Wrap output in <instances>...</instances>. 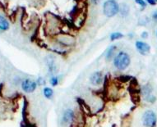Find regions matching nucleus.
Returning a JSON list of instances; mask_svg holds the SVG:
<instances>
[{"instance_id":"f257e3e1","label":"nucleus","mask_w":157,"mask_h":127,"mask_svg":"<svg viewBox=\"0 0 157 127\" xmlns=\"http://www.w3.org/2000/svg\"><path fill=\"white\" fill-rule=\"evenodd\" d=\"M130 64V57L128 54L120 52L113 59V65L119 70H125Z\"/></svg>"},{"instance_id":"f03ea898","label":"nucleus","mask_w":157,"mask_h":127,"mask_svg":"<svg viewBox=\"0 0 157 127\" xmlns=\"http://www.w3.org/2000/svg\"><path fill=\"white\" fill-rule=\"evenodd\" d=\"M103 10L105 15L112 17L119 13V6L115 0H108L104 3Z\"/></svg>"},{"instance_id":"7ed1b4c3","label":"nucleus","mask_w":157,"mask_h":127,"mask_svg":"<svg viewBox=\"0 0 157 127\" xmlns=\"http://www.w3.org/2000/svg\"><path fill=\"white\" fill-rule=\"evenodd\" d=\"M156 115L151 110H148L145 112L142 117V121L145 126L154 127L156 124Z\"/></svg>"},{"instance_id":"20e7f679","label":"nucleus","mask_w":157,"mask_h":127,"mask_svg":"<svg viewBox=\"0 0 157 127\" xmlns=\"http://www.w3.org/2000/svg\"><path fill=\"white\" fill-rule=\"evenodd\" d=\"M36 87H37V82L34 81L32 80L26 79L24 80L21 83V88L27 94H30V93L35 91Z\"/></svg>"},{"instance_id":"39448f33","label":"nucleus","mask_w":157,"mask_h":127,"mask_svg":"<svg viewBox=\"0 0 157 127\" xmlns=\"http://www.w3.org/2000/svg\"><path fill=\"white\" fill-rule=\"evenodd\" d=\"M136 48L142 55H147L149 54L150 50H151V47L149 44L145 42H142V41H136Z\"/></svg>"},{"instance_id":"423d86ee","label":"nucleus","mask_w":157,"mask_h":127,"mask_svg":"<svg viewBox=\"0 0 157 127\" xmlns=\"http://www.w3.org/2000/svg\"><path fill=\"white\" fill-rule=\"evenodd\" d=\"M90 83L93 85H100L103 81V75L101 71H96L91 75L90 78Z\"/></svg>"},{"instance_id":"0eeeda50","label":"nucleus","mask_w":157,"mask_h":127,"mask_svg":"<svg viewBox=\"0 0 157 127\" xmlns=\"http://www.w3.org/2000/svg\"><path fill=\"white\" fill-rule=\"evenodd\" d=\"M74 117V112L72 109H67L63 112V115L62 117V121L64 124H68V123H70V122L73 121Z\"/></svg>"},{"instance_id":"6e6552de","label":"nucleus","mask_w":157,"mask_h":127,"mask_svg":"<svg viewBox=\"0 0 157 127\" xmlns=\"http://www.w3.org/2000/svg\"><path fill=\"white\" fill-rule=\"evenodd\" d=\"M9 28V23L5 17H3V16H0V30L2 31H6Z\"/></svg>"},{"instance_id":"1a4fd4ad","label":"nucleus","mask_w":157,"mask_h":127,"mask_svg":"<svg viewBox=\"0 0 157 127\" xmlns=\"http://www.w3.org/2000/svg\"><path fill=\"white\" fill-rule=\"evenodd\" d=\"M43 93H44V97L48 99H50L54 95V90L51 89V88H48V87H45L43 90Z\"/></svg>"},{"instance_id":"9d476101","label":"nucleus","mask_w":157,"mask_h":127,"mask_svg":"<svg viewBox=\"0 0 157 127\" xmlns=\"http://www.w3.org/2000/svg\"><path fill=\"white\" fill-rule=\"evenodd\" d=\"M115 49L116 46H112V47H110V48H109L108 51H107V55H106V59H107V60H111V58L113 57Z\"/></svg>"},{"instance_id":"9b49d317","label":"nucleus","mask_w":157,"mask_h":127,"mask_svg":"<svg viewBox=\"0 0 157 127\" xmlns=\"http://www.w3.org/2000/svg\"><path fill=\"white\" fill-rule=\"evenodd\" d=\"M123 37V34L119 33V32H115V33L111 34L110 35V39L112 41L116 40V39H119L122 38Z\"/></svg>"},{"instance_id":"f8f14e48","label":"nucleus","mask_w":157,"mask_h":127,"mask_svg":"<svg viewBox=\"0 0 157 127\" xmlns=\"http://www.w3.org/2000/svg\"><path fill=\"white\" fill-rule=\"evenodd\" d=\"M50 84H51L52 86H57L58 84H59V78H58V76H54L52 77L51 79H50Z\"/></svg>"},{"instance_id":"ddd939ff","label":"nucleus","mask_w":157,"mask_h":127,"mask_svg":"<svg viewBox=\"0 0 157 127\" xmlns=\"http://www.w3.org/2000/svg\"><path fill=\"white\" fill-rule=\"evenodd\" d=\"M136 3L137 4H139V5L142 6V7H145V6L147 5V3H145L143 0H136Z\"/></svg>"},{"instance_id":"4468645a","label":"nucleus","mask_w":157,"mask_h":127,"mask_svg":"<svg viewBox=\"0 0 157 127\" xmlns=\"http://www.w3.org/2000/svg\"><path fill=\"white\" fill-rule=\"evenodd\" d=\"M147 2H148L151 5H155L157 3V0H147Z\"/></svg>"},{"instance_id":"2eb2a0df","label":"nucleus","mask_w":157,"mask_h":127,"mask_svg":"<svg viewBox=\"0 0 157 127\" xmlns=\"http://www.w3.org/2000/svg\"><path fill=\"white\" fill-rule=\"evenodd\" d=\"M153 19H154L155 21H157V11L153 14Z\"/></svg>"},{"instance_id":"dca6fc26","label":"nucleus","mask_w":157,"mask_h":127,"mask_svg":"<svg viewBox=\"0 0 157 127\" xmlns=\"http://www.w3.org/2000/svg\"><path fill=\"white\" fill-rule=\"evenodd\" d=\"M147 35H148V34H147V32H143V33L142 34V38H147Z\"/></svg>"}]
</instances>
